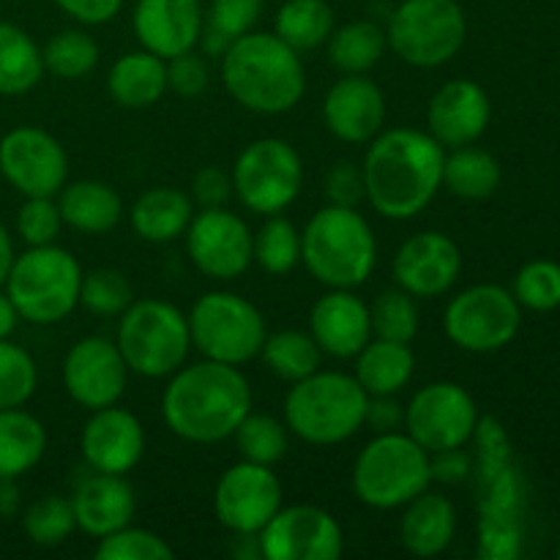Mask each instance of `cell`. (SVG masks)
I'll return each instance as SVG.
<instances>
[{
  "mask_svg": "<svg viewBox=\"0 0 560 560\" xmlns=\"http://www.w3.org/2000/svg\"><path fill=\"white\" fill-rule=\"evenodd\" d=\"M372 432H397L405 427V405L399 402L397 394H383V397H370L366 408V424Z\"/></svg>",
  "mask_w": 560,
  "mask_h": 560,
  "instance_id": "cell-52",
  "label": "cell"
},
{
  "mask_svg": "<svg viewBox=\"0 0 560 560\" xmlns=\"http://www.w3.org/2000/svg\"><path fill=\"white\" fill-rule=\"evenodd\" d=\"M44 77L38 44L22 27L0 22V96H22Z\"/></svg>",
  "mask_w": 560,
  "mask_h": 560,
  "instance_id": "cell-34",
  "label": "cell"
},
{
  "mask_svg": "<svg viewBox=\"0 0 560 560\" xmlns=\"http://www.w3.org/2000/svg\"><path fill=\"white\" fill-rule=\"evenodd\" d=\"M224 91L235 104L257 115L290 113L306 91L301 55L277 33L249 31L222 55Z\"/></svg>",
  "mask_w": 560,
  "mask_h": 560,
  "instance_id": "cell-3",
  "label": "cell"
},
{
  "mask_svg": "<svg viewBox=\"0 0 560 560\" xmlns=\"http://www.w3.org/2000/svg\"><path fill=\"white\" fill-rule=\"evenodd\" d=\"M443 159L446 148L430 131L408 126L381 131L361 164L366 202L394 222L419 217L441 191Z\"/></svg>",
  "mask_w": 560,
  "mask_h": 560,
  "instance_id": "cell-1",
  "label": "cell"
},
{
  "mask_svg": "<svg viewBox=\"0 0 560 560\" xmlns=\"http://www.w3.org/2000/svg\"><path fill=\"white\" fill-rule=\"evenodd\" d=\"M191 334V348L202 359L219 364L244 366L260 355L266 342V317L249 299L230 290H211L200 295L186 315Z\"/></svg>",
  "mask_w": 560,
  "mask_h": 560,
  "instance_id": "cell-9",
  "label": "cell"
},
{
  "mask_svg": "<svg viewBox=\"0 0 560 560\" xmlns=\"http://www.w3.org/2000/svg\"><path fill=\"white\" fill-rule=\"evenodd\" d=\"M370 320L372 337L410 345L421 326L419 304H416L413 295L405 293L402 288L383 290V293H377L375 301L370 304Z\"/></svg>",
  "mask_w": 560,
  "mask_h": 560,
  "instance_id": "cell-39",
  "label": "cell"
},
{
  "mask_svg": "<svg viewBox=\"0 0 560 560\" xmlns=\"http://www.w3.org/2000/svg\"><path fill=\"white\" fill-rule=\"evenodd\" d=\"M523 312L517 299L501 284H474L454 295L443 312L448 342L468 353H495L520 331Z\"/></svg>",
  "mask_w": 560,
  "mask_h": 560,
  "instance_id": "cell-12",
  "label": "cell"
},
{
  "mask_svg": "<svg viewBox=\"0 0 560 560\" xmlns=\"http://www.w3.org/2000/svg\"><path fill=\"white\" fill-rule=\"evenodd\" d=\"M282 481L268 465H230L213 490V514L233 536H257L282 509Z\"/></svg>",
  "mask_w": 560,
  "mask_h": 560,
  "instance_id": "cell-15",
  "label": "cell"
},
{
  "mask_svg": "<svg viewBox=\"0 0 560 560\" xmlns=\"http://www.w3.org/2000/svg\"><path fill=\"white\" fill-rule=\"evenodd\" d=\"M38 386V366L20 345L0 339V410L22 408Z\"/></svg>",
  "mask_w": 560,
  "mask_h": 560,
  "instance_id": "cell-42",
  "label": "cell"
},
{
  "mask_svg": "<svg viewBox=\"0 0 560 560\" xmlns=\"http://www.w3.org/2000/svg\"><path fill=\"white\" fill-rule=\"evenodd\" d=\"M353 377L361 383L370 397L383 394H399L410 383L416 372V355L410 345L388 342V339L372 337L364 348L355 353Z\"/></svg>",
  "mask_w": 560,
  "mask_h": 560,
  "instance_id": "cell-30",
  "label": "cell"
},
{
  "mask_svg": "<svg viewBox=\"0 0 560 560\" xmlns=\"http://www.w3.org/2000/svg\"><path fill=\"white\" fill-rule=\"evenodd\" d=\"M260 359L273 377L284 383H299L320 370L323 350L317 348L310 331L284 328V331L266 334Z\"/></svg>",
  "mask_w": 560,
  "mask_h": 560,
  "instance_id": "cell-36",
  "label": "cell"
},
{
  "mask_svg": "<svg viewBox=\"0 0 560 560\" xmlns=\"http://www.w3.org/2000/svg\"><path fill=\"white\" fill-rule=\"evenodd\" d=\"M468 20L457 0H402L388 16V49L413 69L446 66L463 49Z\"/></svg>",
  "mask_w": 560,
  "mask_h": 560,
  "instance_id": "cell-10",
  "label": "cell"
},
{
  "mask_svg": "<svg viewBox=\"0 0 560 560\" xmlns=\"http://www.w3.org/2000/svg\"><path fill=\"white\" fill-rule=\"evenodd\" d=\"M255 262L271 277H288L301 262V233L288 217H266L255 233Z\"/></svg>",
  "mask_w": 560,
  "mask_h": 560,
  "instance_id": "cell-37",
  "label": "cell"
},
{
  "mask_svg": "<svg viewBox=\"0 0 560 560\" xmlns=\"http://www.w3.org/2000/svg\"><path fill=\"white\" fill-rule=\"evenodd\" d=\"M432 485V454L408 432H377L353 463V492L364 506L402 509Z\"/></svg>",
  "mask_w": 560,
  "mask_h": 560,
  "instance_id": "cell-7",
  "label": "cell"
},
{
  "mask_svg": "<svg viewBox=\"0 0 560 560\" xmlns=\"http://www.w3.org/2000/svg\"><path fill=\"white\" fill-rule=\"evenodd\" d=\"M189 197L197 208H224L233 197V175L222 167H202L191 178Z\"/></svg>",
  "mask_w": 560,
  "mask_h": 560,
  "instance_id": "cell-49",
  "label": "cell"
},
{
  "mask_svg": "<svg viewBox=\"0 0 560 560\" xmlns=\"http://www.w3.org/2000/svg\"><path fill=\"white\" fill-rule=\"evenodd\" d=\"M262 14V0H211L206 11V25L235 42L244 33L255 31Z\"/></svg>",
  "mask_w": 560,
  "mask_h": 560,
  "instance_id": "cell-47",
  "label": "cell"
},
{
  "mask_svg": "<svg viewBox=\"0 0 560 560\" xmlns=\"http://www.w3.org/2000/svg\"><path fill=\"white\" fill-rule=\"evenodd\" d=\"M195 217V202L186 191L153 186L142 191L129 211L131 230L148 244H170L180 238Z\"/></svg>",
  "mask_w": 560,
  "mask_h": 560,
  "instance_id": "cell-29",
  "label": "cell"
},
{
  "mask_svg": "<svg viewBox=\"0 0 560 560\" xmlns=\"http://www.w3.org/2000/svg\"><path fill=\"white\" fill-rule=\"evenodd\" d=\"M66 394L85 410L118 405L129 386V366L113 339L98 334L77 339L63 359Z\"/></svg>",
  "mask_w": 560,
  "mask_h": 560,
  "instance_id": "cell-18",
  "label": "cell"
},
{
  "mask_svg": "<svg viewBox=\"0 0 560 560\" xmlns=\"http://www.w3.org/2000/svg\"><path fill=\"white\" fill-rule=\"evenodd\" d=\"M98 44L93 42V36H88L85 31H60L44 44L42 60L44 71L60 77V80H82V77L91 74L98 66Z\"/></svg>",
  "mask_w": 560,
  "mask_h": 560,
  "instance_id": "cell-38",
  "label": "cell"
},
{
  "mask_svg": "<svg viewBox=\"0 0 560 560\" xmlns=\"http://www.w3.org/2000/svg\"><path fill=\"white\" fill-rule=\"evenodd\" d=\"M22 528H25L27 539L38 547H58L69 539L77 530L74 509L71 501L60 495H47L38 498L36 503H31L22 517Z\"/></svg>",
  "mask_w": 560,
  "mask_h": 560,
  "instance_id": "cell-41",
  "label": "cell"
},
{
  "mask_svg": "<svg viewBox=\"0 0 560 560\" xmlns=\"http://www.w3.org/2000/svg\"><path fill=\"white\" fill-rule=\"evenodd\" d=\"M80 452L93 474L126 476L145 454V427L120 405L91 410L80 432Z\"/></svg>",
  "mask_w": 560,
  "mask_h": 560,
  "instance_id": "cell-20",
  "label": "cell"
},
{
  "mask_svg": "<svg viewBox=\"0 0 560 560\" xmlns=\"http://www.w3.org/2000/svg\"><path fill=\"white\" fill-rule=\"evenodd\" d=\"M63 228V217L55 197H25L16 211V233L27 246L55 244Z\"/></svg>",
  "mask_w": 560,
  "mask_h": 560,
  "instance_id": "cell-46",
  "label": "cell"
},
{
  "mask_svg": "<svg viewBox=\"0 0 560 560\" xmlns=\"http://www.w3.org/2000/svg\"><path fill=\"white\" fill-rule=\"evenodd\" d=\"M463 271V252L441 230H427L402 241L392 262L397 288L413 299H438L448 293Z\"/></svg>",
  "mask_w": 560,
  "mask_h": 560,
  "instance_id": "cell-19",
  "label": "cell"
},
{
  "mask_svg": "<svg viewBox=\"0 0 560 560\" xmlns=\"http://www.w3.org/2000/svg\"><path fill=\"white\" fill-rule=\"evenodd\" d=\"M342 550V525L312 503L282 506L257 534V552L266 560H337Z\"/></svg>",
  "mask_w": 560,
  "mask_h": 560,
  "instance_id": "cell-16",
  "label": "cell"
},
{
  "mask_svg": "<svg viewBox=\"0 0 560 560\" xmlns=\"http://www.w3.org/2000/svg\"><path fill=\"white\" fill-rule=\"evenodd\" d=\"M96 550L93 558L96 560H173L175 550L162 539L159 534L145 528H135V525H126V528L115 530V534L102 536L96 539Z\"/></svg>",
  "mask_w": 560,
  "mask_h": 560,
  "instance_id": "cell-44",
  "label": "cell"
},
{
  "mask_svg": "<svg viewBox=\"0 0 560 560\" xmlns=\"http://www.w3.org/2000/svg\"><path fill=\"white\" fill-rule=\"evenodd\" d=\"M370 394L353 375L317 370L299 383H290L284 397L288 432L312 446H337L359 435L366 424Z\"/></svg>",
  "mask_w": 560,
  "mask_h": 560,
  "instance_id": "cell-5",
  "label": "cell"
},
{
  "mask_svg": "<svg viewBox=\"0 0 560 560\" xmlns=\"http://www.w3.org/2000/svg\"><path fill=\"white\" fill-rule=\"evenodd\" d=\"M16 503H20V495H16L14 490V481L3 479L0 481V514H3V517L14 514Z\"/></svg>",
  "mask_w": 560,
  "mask_h": 560,
  "instance_id": "cell-56",
  "label": "cell"
},
{
  "mask_svg": "<svg viewBox=\"0 0 560 560\" xmlns=\"http://www.w3.org/2000/svg\"><path fill=\"white\" fill-rule=\"evenodd\" d=\"M233 438L235 443H238L241 459L268 465V468L282 463L290 446L288 424H284V421H279L277 416L268 413H252V410L246 413V419L241 421Z\"/></svg>",
  "mask_w": 560,
  "mask_h": 560,
  "instance_id": "cell-40",
  "label": "cell"
},
{
  "mask_svg": "<svg viewBox=\"0 0 560 560\" xmlns=\"http://www.w3.org/2000/svg\"><path fill=\"white\" fill-rule=\"evenodd\" d=\"M386 96L366 74H342L323 102V124L345 145H370L386 126Z\"/></svg>",
  "mask_w": 560,
  "mask_h": 560,
  "instance_id": "cell-21",
  "label": "cell"
},
{
  "mask_svg": "<svg viewBox=\"0 0 560 560\" xmlns=\"http://www.w3.org/2000/svg\"><path fill=\"white\" fill-rule=\"evenodd\" d=\"M71 509L77 528L93 539H102L135 520L137 498L126 476L93 474L74 490Z\"/></svg>",
  "mask_w": 560,
  "mask_h": 560,
  "instance_id": "cell-25",
  "label": "cell"
},
{
  "mask_svg": "<svg viewBox=\"0 0 560 560\" xmlns=\"http://www.w3.org/2000/svg\"><path fill=\"white\" fill-rule=\"evenodd\" d=\"M443 186L463 200H487L501 186V164L476 145L452 148L443 159Z\"/></svg>",
  "mask_w": 560,
  "mask_h": 560,
  "instance_id": "cell-33",
  "label": "cell"
},
{
  "mask_svg": "<svg viewBox=\"0 0 560 560\" xmlns=\"http://www.w3.org/2000/svg\"><path fill=\"white\" fill-rule=\"evenodd\" d=\"M558 558H560V547H558Z\"/></svg>",
  "mask_w": 560,
  "mask_h": 560,
  "instance_id": "cell-57",
  "label": "cell"
},
{
  "mask_svg": "<svg viewBox=\"0 0 560 560\" xmlns=\"http://www.w3.org/2000/svg\"><path fill=\"white\" fill-rule=\"evenodd\" d=\"M470 463L463 454V448H452V452L432 454V481H443V485H459L468 476Z\"/></svg>",
  "mask_w": 560,
  "mask_h": 560,
  "instance_id": "cell-53",
  "label": "cell"
},
{
  "mask_svg": "<svg viewBox=\"0 0 560 560\" xmlns=\"http://www.w3.org/2000/svg\"><path fill=\"white\" fill-rule=\"evenodd\" d=\"M457 534V509L441 492L424 490L402 506L399 541L416 558H435L452 547Z\"/></svg>",
  "mask_w": 560,
  "mask_h": 560,
  "instance_id": "cell-26",
  "label": "cell"
},
{
  "mask_svg": "<svg viewBox=\"0 0 560 560\" xmlns=\"http://www.w3.org/2000/svg\"><path fill=\"white\" fill-rule=\"evenodd\" d=\"M211 82V71H208L206 58L189 49L184 55H175L167 60V88L184 98L200 96Z\"/></svg>",
  "mask_w": 560,
  "mask_h": 560,
  "instance_id": "cell-48",
  "label": "cell"
},
{
  "mask_svg": "<svg viewBox=\"0 0 560 560\" xmlns=\"http://www.w3.org/2000/svg\"><path fill=\"white\" fill-rule=\"evenodd\" d=\"M58 208L66 228L82 235H107L124 219V200L118 191L104 180H66L58 191Z\"/></svg>",
  "mask_w": 560,
  "mask_h": 560,
  "instance_id": "cell-27",
  "label": "cell"
},
{
  "mask_svg": "<svg viewBox=\"0 0 560 560\" xmlns=\"http://www.w3.org/2000/svg\"><path fill=\"white\" fill-rule=\"evenodd\" d=\"M115 345H118L129 372L151 377V381L170 377L189 361V320L170 301H131L118 315Z\"/></svg>",
  "mask_w": 560,
  "mask_h": 560,
  "instance_id": "cell-8",
  "label": "cell"
},
{
  "mask_svg": "<svg viewBox=\"0 0 560 560\" xmlns=\"http://www.w3.org/2000/svg\"><path fill=\"white\" fill-rule=\"evenodd\" d=\"M233 195L257 217L284 213L301 195L304 162L282 137H260L233 164Z\"/></svg>",
  "mask_w": 560,
  "mask_h": 560,
  "instance_id": "cell-11",
  "label": "cell"
},
{
  "mask_svg": "<svg viewBox=\"0 0 560 560\" xmlns=\"http://www.w3.org/2000/svg\"><path fill=\"white\" fill-rule=\"evenodd\" d=\"M490 96L474 80L446 82L438 88L427 107V131L443 148L474 145L490 126Z\"/></svg>",
  "mask_w": 560,
  "mask_h": 560,
  "instance_id": "cell-23",
  "label": "cell"
},
{
  "mask_svg": "<svg viewBox=\"0 0 560 560\" xmlns=\"http://www.w3.org/2000/svg\"><path fill=\"white\" fill-rule=\"evenodd\" d=\"M326 195L328 202H334V206L359 208V202L366 200L364 173H361V167H355L350 162L334 164V170L326 178Z\"/></svg>",
  "mask_w": 560,
  "mask_h": 560,
  "instance_id": "cell-50",
  "label": "cell"
},
{
  "mask_svg": "<svg viewBox=\"0 0 560 560\" xmlns=\"http://www.w3.org/2000/svg\"><path fill=\"white\" fill-rule=\"evenodd\" d=\"M273 33L299 55L312 52L334 33V9L326 0H284L273 16Z\"/></svg>",
  "mask_w": 560,
  "mask_h": 560,
  "instance_id": "cell-35",
  "label": "cell"
},
{
  "mask_svg": "<svg viewBox=\"0 0 560 560\" xmlns=\"http://www.w3.org/2000/svg\"><path fill=\"white\" fill-rule=\"evenodd\" d=\"M310 334L331 359H355L372 339L370 304L345 288H328L310 312Z\"/></svg>",
  "mask_w": 560,
  "mask_h": 560,
  "instance_id": "cell-24",
  "label": "cell"
},
{
  "mask_svg": "<svg viewBox=\"0 0 560 560\" xmlns=\"http://www.w3.org/2000/svg\"><path fill=\"white\" fill-rule=\"evenodd\" d=\"M16 320H20V312L11 304L9 295L0 293V339H9L14 334Z\"/></svg>",
  "mask_w": 560,
  "mask_h": 560,
  "instance_id": "cell-54",
  "label": "cell"
},
{
  "mask_svg": "<svg viewBox=\"0 0 560 560\" xmlns=\"http://www.w3.org/2000/svg\"><path fill=\"white\" fill-rule=\"evenodd\" d=\"M47 452V430L20 408L0 410V481H16L36 468Z\"/></svg>",
  "mask_w": 560,
  "mask_h": 560,
  "instance_id": "cell-31",
  "label": "cell"
},
{
  "mask_svg": "<svg viewBox=\"0 0 560 560\" xmlns=\"http://www.w3.org/2000/svg\"><path fill=\"white\" fill-rule=\"evenodd\" d=\"M11 262H14V246H11V235L5 233V228L0 224V288L5 284Z\"/></svg>",
  "mask_w": 560,
  "mask_h": 560,
  "instance_id": "cell-55",
  "label": "cell"
},
{
  "mask_svg": "<svg viewBox=\"0 0 560 560\" xmlns=\"http://www.w3.org/2000/svg\"><path fill=\"white\" fill-rule=\"evenodd\" d=\"M82 266L58 244L27 246L14 255L5 277V295L20 312V320L55 326L80 306Z\"/></svg>",
  "mask_w": 560,
  "mask_h": 560,
  "instance_id": "cell-6",
  "label": "cell"
},
{
  "mask_svg": "<svg viewBox=\"0 0 560 560\" xmlns=\"http://www.w3.org/2000/svg\"><path fill=\"white\" fill-rule=\"evenodd\" d=\"M405 432L424 452L463 448L479 430V408L468 388L452 381L427 383L405 405Z\"/></svg>",
  "mask_w": 560,
  "mask_h": 560,
  "instance_id": "cell-13",
  "label": "cell"
},
{
  "mask_svg": "<svg viewBox=\"0 0 560 560\" xmlns=\"http://www.w3.org/2000/svg\"><path fill=\"white\" fill-rule=\"evenodd\" d=\"M206 11L200 0H137L131 27L142 49L170 60L197 47Z\"/></svg>",
  "mask_w": 560,
  "mask_h": 560,
  "instance_id": "cell-22",
  "label": "cell"
},
{
  "mask_svg": "<svg viewBox=\"0 0 560 560\" xmlns=\"http://www.w3.org/2000/svg\"><path fill=\"white\" fill-rule=\"evenodd\" d=\"M131 301H135V290H131L129 279L115 268H93V271L82 273L80 304L91 315L118 317Z\"/></svg>",
  "mask_w": 560,
  "mask_h": 560,
  "instance_id": "cell-43",
  "label": "cell"
},
{
  "mask_svg": "<svg viewBox=\"0 0 560 560\" xmlns=\"http://www.w3.org/2000/svg\"><path fill=\"white\" fill-rule=\"evenodd\" d=\"M107 91L126 109H148L162 102L167 88V60L148 49L126 52L109 66Z\"/></svg>",
  "mask_w": 560,
  "mask_h": 560,
  "instance_id": "cell-28",
  "label": "cell"
},
{
  "mask_svg": "<svg viewBox=\"0 0 560 560\" xmlns=\"http://www.w3.org/2000/svg\"><path fill=\"white\" fill-rule=\"evenodd\" d=\"M252 410V388L241 366L202 359L173 372L162 394V419L180 441L211 446L235 435Z\"/></svg>",
  "mask_w": 560,
  "mask_h": 560,
  "instance_id": "cell-2",
  "label": "cell"
},
{
  "mask_svg": "<svg viewBox=\"0 0 560 560\" xmlns=\"http://www.w3.org/2000/svg\"><path fill=\"white\" fill-rule=\"evenodd\" d=\"M0 173L22 197H58L69 180V156L49 131L20 126L0 140Z\"/></svg>",
  "mask_w": 560,
  "mask_h": 560,
  "instance_id": "cell-17",
  "label": "cell"
},
{
  "mask_svg": "<svg viewBox=\"0 0 560 560\" xmlns=\"http://www.w3.org/2000/svg\"><path fill=\"white\" fill-rule=\"evenodd\" d=\"M55 5L80 25H104L120 14L124 0H55Z\"/></svg>",
  "mask_w": 560,
  "mask_h": 560,
  "instance_id": "cell-51",
  "label": "cell"
},
{
  "mask_svg": "<svg viewBox=\"0 0 560 560\" xmlns=\"http://www.w3.org/2000/svg\"><path fill=\"white\" fill-rule=\"evenodd\" d=\"M514 299L534 312H552L560 306V266L552 260H534L514 277Z\"/></svg>",
  "mask_w": 560,
  "mask_h": 560,
  "instance_id": "cell-45",
  "label": "cell"
},
{
  "mask_svg": "<svg viewBox=\"0 0 560 560\" xmlns=\"http://www.w3.org/2000/svg\"><path fill=\"white\" fill-rule=\"evenodd\" d=\"M301 262L323 288H361L377 266L372 224L359 208L328 202L301 230Z\"/></svg>",
  "mask_w": 560,
  "mask_h": 560,
  "instance_id": "cell-4",
  "label": "cell"
},
{
  "mask_svg": "<svg viewBox=\"0 0 560 560\" xmlns=\"http://www.w3.org/2000/svg\"><path fill=\"white\" fill-rule=\"evenodd\" d=\"M184 238L191 266L217 282L244 277L255 262V233L228 206L195 211Z\"/></svg>",
  "mask_w": 560,
  "mask_h": 560,
  "instance_id": "cell-14",
  "label": "cell"
},
{
  "mask_svg": "<svg viewBox=\"0 0 560 560\" xmlns=\"http://www.w3.org/2000/svg\"><path fill=\"white\" fill-rule=\"evenodd\" d=\"M326 47L334 69L342 74H366L386 55L388 38L377 22L355 20L342 27H334Z\"/></svg>",
  "mask_w": 560,
  "mask_h": 560,
  "instance_id": "cell-32",
  "label": "cell"
}]
</instances>
